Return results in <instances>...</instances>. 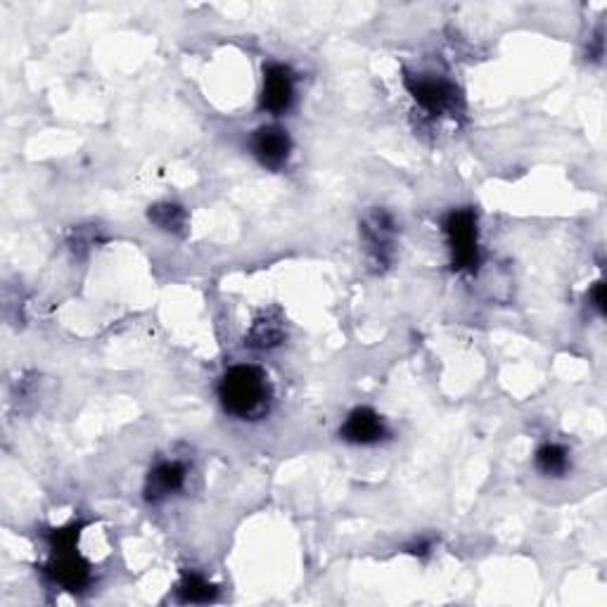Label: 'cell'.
I'll return each mask as SVG.
<instances>
[{"mask_svg": "<svg viewBox=\"0 0 607 607\" xmlns=\"http://www.w3.org/2000/svg\"><path fill=\"white\" fill-rule=\"evenodd\" d=\"M217 397L223 411L235 420L266 418L273 404V387L266 371L252 363L228 368L217 387Z\"/></svg>", "mask_w": 607, "mask_h": 607, "instance_id": "6da1fadb", "label": "cell"}, {"mask_svg": "<svg viewBox=\"0 0 607 607\" xmlns=\"http://www.w3.org/2000/svg\"><path fill=\"white\" fill-rule=\"evenodd\" d=\"M76 539H79V527L69 525L65 529H55L51 534V560L45 565L48 580L63 591H84L90 582V565L76 553Z\"/></svg>", "mask_w": 607, "mask_h": 607, "instance_id": "7a4b0ae2", "label": "cell"}, {"mask_svg": "<svg viewBox=\"0 0 607 607\" xmlns=\"http://www.w3.org/2000/svg\"><path fill=\"white\" fill-rule=\"evenodd\" d=\"M444 235L451 266L459 273H473L479 266V225L473 209H453L444 219Z\"/></svg>", "mask_w": 607, "mask_h": 607, "instance_id": "3957f363", "label": "cell"}, {"mask_svg": "<svg viewBox=\"0 0 607 607\" xmlns=\"http://www.w3.org/2000/svg\"><path fill=\"white\" fill-rule=\"evenodd\" d=\"M406 88L422 112L430 117H442L459 110L461 93L444 76L437 74H413L406 76Z\"/></svg>", "mask_w": 607, "mask_h": 607, "instance_id": "277c9868", "label": "cell"}, {"mask_svg": "<svg viewBox=\"0 0 607 607\" xmlns=\"http://www.w3.org/2000/svg\"><path fill=\"white\" fill-rule=\"evenodd\" d=\"M397 235L399 225L385 209H375L363 219L361 238L373 266L387 268L394 262V254H397Z\"/></svg>", "mask_w": 607, "mask_h": 607, "instance_id": "5b68a950", "label": "cell"}, {"mask_svg": "<svg viewBox=\"0 0 607 607\" xmlns=\"http://www.w3.org/2000/svg\"><path fill=\"white\" fill-rule=\"evenodd\" d=\"M250 150L254 159L260 162L264 169L280 172L293 157V139L283 126L266 124L252 133Z\"/></svg>", "mask_w": 607, "mask_h": 607, "instance_id": "8992f818", "label": "cell"}, {"mask_svg": "<svg viewBox=\"0 0 607 607\" xmlns=\"http://www.w3.org/2000/svg\"><path fill=\"white\" fill-rule=\"evenodd\" d=\"M297 96V79L290 67L280 63H271L264 67V84H262V110L268 114H285L293 108Z\"/></svg>", "mask_w": 607, "mask_h": 607, "instance_id": "52a82bcc", "label": "cell"}, {"mask_svg": "<svg viewBox=\"0 0 607 607\" xmlns=\"http://www.w3.org/2000/svg\"><path fill=\"white\" fill-rule=\"evenodd\" d=\"M387 437H389V428L385 418L368 406L354 408V411L344 418L340 428L342 442L354 446H375L379 442H385Z\"/></svg>", "mask_w": 607, "mask_h": 607, "instance_id": "ba28073f", "label": "cell"}, {"mask_svg": "<svg viewBox=\"0 0 607 607\" xmlns=\"http://www.w3.org/2000/svg\"><path fill=\"white\" fill-rule=\"evenodd\" d=\"M188 479V470L178 461H162L150 470L145 479V498L150 504H162V500L184 492Z\"/></svg>", "mask_w": 607, "mask_h": 607, "instance_id": "9c48e42d", "label": "cell"}, {"mask_svg": "<svg viewBox=\"0 0 607 607\" xmlns=\"http://www.w3.org/2000/svg\"><path fill=\"white\" fill-rule=\"evenodd\" d=\"M285 338H287V328L280 311H264L262 316L254 318V323L245 338V344L250 349H256V352H271V349L280 346Z\"/></svg>", "mask_w": 607, "mask_h": 607, "instance_id": "30bf717a", "label": "cell"}, {"mask_svg": "<svg viewBox=\"0 0 607 607\" xmlns=\"http://www.w3.org/2000/svg\"><path fill=\"white\" fill-rule=\"evenodd\" d=\"M534 467L543 477H553V479L565 477L572 467L570 451L563 444L545 442L534 453Z\"/></svg>", "mask_w": 607, "mask_h": 607, "instance_id": "8fae6325", "label": "cell"}, {"mask_svg": "<svg viewBox=\"0 0 607 607\" xmlns=\"http://www.w3.org/2000/svg\"><path fill=\"white\" fill-rule=\"evenodd\" d=\"M176 594L180 603H209L217 598V586H211L200 574H186L180 580Z\"/></svg>", "mask_w": 607, "mask_h": 607, "instance_id": "7c38bea8", "label": "cell"}, {"mask_svg": "<svg viewBox=\"0 0 607 607\" xmlns=\"http://www.w3.org/2000/svg\"><path fill=\"white\" fill-rule=\"evenodd\" d=\"M150 221L155 223L157 228H162V231L180 233V231H184V225H186V211H184V207H178V205L162 202V205L150 207Z\"/></svg>", "mask_w": 607, "mask_h": 607, "instance_id": "4fadbf2b", "label": "cell"}, {"mask_svg": "<svg viewBox=\"0 0 607 607\" xmlns=\"http://www.w3.org/2000/svg\"><path fill=\"white\" fill-rule=\"evenodd\" d=\"M588 301H591V309L598 311L603 316L605 311V295H603V283H594V287L588 290Z\"/></svg>", "mask_w": 607, "mask_h": 607, "instance_id": "5bb4252c", "label": "cell"}]
</instances>
